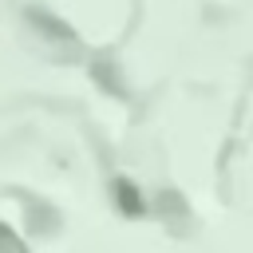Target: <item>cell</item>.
I'll use <instances>...</instances> for the list:
<instances>
[{
	"label": "cell",
	"mask_w": 253,
	"mask_h": 253,
	"mask_svg": "<svg viewBox=\"0 0 253 253\" xmlns=\"http://www.w3.org/2000/svg\"><path fill=\"white\" fill-rule=\"evenodd\" d=\"M119 202H123V210H138V198H134V190H130L126 182L119 186Z\"/></svg>",
	"instance_id": "obj_1"
}]
</instances>
